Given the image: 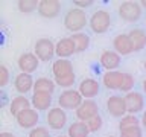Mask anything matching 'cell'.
Returning <instances> with one entry per match:
<instances>
[{
  "mask_svg": "<svg viewBox=\"0 0 146 137\" xmlns=\"http://www.w3.org/2000/svg\"><path fill=\"white\" fill-rule=\"evenodd\" d=\"M34 84L35 79L32 78V75L29 73H18L14 79V88L18 94H27L31 90H34Z\"/></svg>",
  "mask_w": 146,
  "mask_h": 137,
  "instance_id": "17",
  "label": "cell"
},
{
  "mask_svg": "<svg viewBox=\"0 0 146 137\" xmlns=\"http://www.w3.org/2000/svg\"><path fill=\"white\" fill-rule=\"evenodd\" d=\"M67 111L62 110L61 107H52L46 114V122L50 130H55V131H59L62 128H66L67 125Z\"/></svg>",
  "mask_w": 146,
  "mask_h": 137,
  "instance_id": "5",
  "label": "cell"
},
{
  "mask_svg": "<svg viewBox=\"0 0 146 137\" xmlns=\"http://www.w3.org/2000/svg\"><path fill=\"white\" fill-rule=\"evenodd\" d=\"M141 90H143V93L146 94V78L143 79V82H141Z\"/></svg>",
  "mask_w": 146,
  "mask_h": 137,
  "instance_id": "37",
  "label": "cell"
},
{
  "mask_svg": "<svg viewBox=\"0 0 146 137\" xmlns=\"http://www.w3.org/2000/svg\"><path fill=\"white\" fill-rule=\"evenodd\" d=\"M134 87H135V79L131 73H123V81H122V85H120V90L119 91H123V93H131L134 91Z\"/></svg>",
  "mask_w": 146,
  "mask_h": 137,
  "instance_id": "28",
  "label": "cell"
},
{
  "mask_svg": "<svg viewBox=\"0 0 146 137\" xmlns=\"http://www.w3.org/2000/svg\"><path fill=\"white\" fill-rule=\"evenodd\" d=\"M79 93L82 94L84 99H93L99 94L100 91V84L99 81L93 79V78H85L84 81L79 82V87H78Z\"/></svg>",
  "mask_w": 146,
  "mask_h": 137,
  "instance_id": "16",
  "label": "cell"
},
{
  "mask_svg": "<svg viewBox=\"0 0 146 137\" xmlns=\"http://www.w3.org/2000/svg\"><path fill=\"white\" fill-rule=\"evenodd\" d=\"M125 104H126V110L128 114H139L145 110V96L140 93V91H131V93H126L125 96Z\"/></svg>",
  "mask_w": 146,
  "mask_h": 137,
  "instance_id": "9",
  "label": "cell"
},
{
  "mask_svg": "<svg viewBox=\"0 0 146 137\" xmlns=\"http://www.w3.org/2000/svg\"><path fill=\"white\" fill-rule=\"evenodd\" d=\"M145 26H146V20H145Z\"/></svg>",
  "mask_w": 146,
  "mask_h": 137,
  "instance_id": "42",
  "label": "cell"
},
{
  "mask_svg": "<svg viewBox=\"0 0 146 137\" xmlns=\"http://www.w3.org/2000/svg\"><path fill=\"white\" fill-rule=\"evenodd\" d=\"M32 108V102L29 98H26V96L23 94H18L15 96L14 99H11V102H9V111L14 117H17L18 114L21 111H26V110Z\"/></svg>",
  "mask_w": 146,
  "mask_h": 137,
  "instance_id": "20",
  "label": "cell"
},
{
  "mask_svg": "<svg viewBox=\"0 0 146 137\" xmlns=\"http://www.w3.org/2000/svg\"><path fill=\"white\" fill-rule=\"evenodd\" d=\"M140 123H141V119H139L135 114H126L119 120V131L131 126H140Z\"/></svg>",
  "mask_w": 146,
  "mask_h": 137,
  "instance_id": "27",
  "label": "cell"
},
{
  "mask_svg": "<svg viewBox=\"0 0 146 137\" xmlns=\"http://www.w3.org/2000/svg\"><path fill=\"white\" fill-rule=\"evenodd\" d=\"M107 111L110 113V116L116 117V119H120L123 116L128 114V110H126V104H125V98L120 94H113L107 99Z\"/></svg>",
  "mask_w": 146,
  "mask_h": 137,
  "instance_id": "7",
  "label": "cell"
},
{
  "mask_svg": "<svg viewBox=\"0 0 146 137\" xmlns=\"http://www.w3.org/2000/svg\"><path fill=\"white\" fill-rule=\"evenodd\" d=\"M40 111H36L35 108H29L26 111H21L18 116L15 117V122L17 125L23 128V130H34V128L38 126V122H40Z\"/></svg>",
  "mask_w": 146,
  "mask_h": 137,
  "instance_id": "8",
  "label": "cell"
},
{
  "mask_svg": "<svg viewBox=\"0 0 146 137\" xmlns=\"http://www.w3.org/2000/svg\"><path fill=\"white\" fill-rule=\"evenodd\" d=\"M70 38L75 41L76 46V53H82L90 47V35L85 32H78V34H72Z\"/></svg>",
  "mask_w": 146,
  "mask_h": 137,
  "instance_id": "25",
  "label": "cell"
},
{
  "mask_svg": "<svg viewBox=\"0 0 146 137\" xmlns=\"http://www.w3.org/2000/svg\"><path fill=\"white\" fill-rule=\"evenodd\" d=\"M75 114H76L78 120L88 122L91 117L100 114L99 113V105H98V102H96L94 99H85L84 102L81 104V107L75 111Z\"/></svg>",
  "mask_w": 146,
  "mask_h": 137,
  "instance_id": "10",
  "label": "cell"
},
{
  "mask_svg": "<svg viewBox=\"0 0 146 137\" xmlns=\"http://www.w3.org/2000/svg\"><path fill=\"white\" fill-rule=\"evenodd\" d=\"M55 137H68L67 134H59V136H55Z\"/></svg>",
  "mask_w": 146,
  "mask_h": 137,
  "instance_id": "39",
  "label": "cell"
},
{
  "mask_svg": "<svg viewBox=\"0 0 146 137\" xmlns=\"http://www.w3.org/2000/svg\"><path fill=\"white\" fill-rule=\"evenodd\" d=\"M119 17L123 21L128 23H137L143 15V8H141L140 2H134V0H126L119 5Z\"/></svg>",
  "mask_w": 146,
  "mask_h": 137,
  "instance_id": "3",
  "label": "cell"
},
{
  "mask_svg": "<svg viewBox=\"0 0 146 137\" xmlns=\"http://www.w3.org/2000/svg\"><path fill=\"white\" fill-rule=\"evenodd\" d=\"M111 14L105 9H99V11H94L90 15V21H88V27L93 34H105V32L110 31L111 27Z\"/></svg>",
  "mask_w": 146,
  "mask_h": 137,
  "instance_id": "2",
  "label": "cell"
},
{
  "mask_svg": "<svg viewBox=\"0 0 146 137\" xmlns=\"http://www.w3.org/2000/svg\"><path fill=\"white\" fill-rule=\"evenodd\" d=\"M143 67H145V70H146V59H145V63H143Z\"/></svg>",
  "mask_w": 146,
  "mask_h": 137,
  "instance_id": "40",
  "label": "cell"
},
{
  "mask_svg": "<svg viewBox=\"0 0 146 137\" xmlns=\"http://www.w3.org/2000/svg\"><path fill=\"white\" fill-rule=\"evenodd\" d=\"M122 81H123V72L120 70L105 72L102 76V84L108 90H120Z\"/></svg>",
  "mask_w": 146,
  "mask_h": 137,
  "instance_id": "18",
  "label": "cell"
},
{
  "mask_svg": "<svg viewBox=\"0 0 146 137\" xmlns=\"http://www.w3.org/2000/svg\"><path fill=\"white\" fill-rule=\"evenodd\" d=\"M84 98L82 94L79 93V90H75V88H68V90H64L58 98V107H61L62 110L66 111H70V110H76L81 107V104L84 102Z\"/></svg>",
  "mask_w": 146,
  "mask_h": 137,
  "instance_id": "4",
  "label": "cell"
},
{
  "mask_svg": "<svg viewBox=\"0 0 146 137\" xmlns=\"http://www.w3.org/2000/svg\"><path fill=\"white\" fill-rule=\"evenodd\" d=\"M52 73L55 78H64V76H70L75 73L73 70V64L70 59H61L58 58L56 61H53L52 64Z\"/></svg>",
  "mask_w": 146,
  "mask_h": 137,
  "instance_id": "19",
  "label": "cell"
},
{
  "mask_svg": "<svg viewBox=\"0 0 146 137\" xmlns=\"http://www.w3.org/2000/svg\"><path fill=\"white\" fill-rule=\"evenodd\" d=\"M55 53H56V57L61 58V59H68L70 57H73V55L76 53L75 41H73L70 37L61 38L58 43H55Z\"/></svg>",
  "mask_w": 146,
  "mask_h": 137,
  "instance_id": "14",
  "label": "cell"
},
{
  "mask_svg": "<svg viewBox=\"0 0 146 137\" xmlns=\"http://www.w3.org/2000/svg\"><path fill=\"white\" fill-rule=\"evenodd\" d=\"M88 21H90V17H87V12L79 8L68 9L66 12V15H64V26L72 34L82 32L87 27V25H88Z\"/></svg>",
  "mask_w": 146,
  "mask_h": 137,
  "instance_id": "1",
  "label": "cell"
},
{
  "mask_svg": "<svg viewBox=\"0 0 146 137\" xmlns=\"http://www.w3.org/2000/svg\"><path fill=\"white\" fill-rule=\"evenodd\" d=\"M85 123H87V126H88L90 132H98L100 128H102V125H104V119H102L100 114H98V116L91 117L90 120L85 122Z\"/></svg>",
  "mask_w": 146,
  "mask_h": 137,
  "instance_id": "30",
  "label": "cell"
},
{
  "mask_svg": "<svg viewBox=\"0 0 146 137\" xmlns=\"http://www.w3.org/2000/svg\"><path fill=\"white\" fill-rule=\"evenodd\" d=\"M140 5H141V8H143L145 11H146V0H141V2H140Z\"/></svg>",
  "mask_w": 146,
  "mask_h": 137,
  "instance_id": "38",
  "label": "cell"
},
{
  "mask_svg": "<svg viewBox=\"0 0 146 137\" xmlns=\"http://www.w3.org/2000/svg\"><path fill=\"white\" fill-rule=\"evenodd\" d=\"M0 137H17V136L9 132V131H3V132H0Z\"/></svg>",
  "mask_w": 146,
  "mask_h": 137,
  "instance_id": "35",
  "label": "cell"
},
{
  "mask_svg": "<svg viewBox=\"0 0 146 137\" xmlns=\"http://www.w3.org/2000/svg\"><path fill=\"white\" fill-rule=\"evenodd\" d=\"M107 137H116V136H107Z\"/></svg>",
  "mask_w": 146,
  "mask_h": 137,
  "instance_id": "41",
  "label": "cell"
},
{
  "mask_svg": "<svg viewBox=\"0 0 146 137\" xmlns=\"http://www.w3.org/2000/svg\"><path fill=\"white\" fill-rule=\"evenodd\" d=\"M34 53L41 63H49L55 55V43L50 38H40L34 46Z\"/></svg>",
  "mask_w": 146,
  "mask_h": 137,
  "instance_id": "6",
  "label": "cell"
},
{
  "mask_svg": "<svg viewBox=\"0 0 146 137\" xmlns=\"http://www.w3.org/2000/svg\"><path fill=\"white\" fill-rule=\"evenodd\" d=\"M141 126L146 130V111H143V116H141Z\"/></svg>",
  "mask_w": 146,
  "mask_h": 137,
  "instance_id": "36",
  "label": "cell"
},
{
  "mask_svg": "<svg viewBox=\"0 0 146 137\" xmlns=\"http://www.w3.org/2000/svg\"><path fill=\"white\" fill-rule=\"evenodd\" d=\"M11 81V72L6 66H0V87L5 88Z\"/></svg>",
  "mask_w": 146,
  "mask_h": 137,
  "instance_id": "32",
  "label": "cell"
},
{
  "mask_svg": "<svg viewBox=\"0 0 146 137\" xmlns=\"http://www.w3.org/2000/svg\"><path fill=\"white\" fill-rule=\"evenodd\" d=\"M145 111H146V110H145Z\"/></svg>",
  "mask_w": 146,
  "mask_h": 137,
  "instance_id": "43",
  "label": "cell"
},
{
  "mask_svg": "<svg viewBox=\"0 0 146 137\" xmlns=\"http://www.w3.org/2000/svg\"><path fill=\"white\" fill-rule=\"evenodd\" d=\"M91 134L88 126H87L85 122H81V120H76L68 125L67 128V136L68 137H88Z\"/></svg>",
  "mask_w": 146,
  "mask_h": 137,
  "instance_id": "24",
  "label": "cell"
},
{
  "mask_svg": "<svg viewBox=\"0 0 146 137\" xmlns=\"http://www.w3.org/2000/svg\"><path fill=\"white\" fill-rule=\"evenodd\" d=\"M38 6H40L38 0H18L17 2L18 11L23 14H31L34 11H38Z\"/></svg>",
  "mask_w": 146,
  "mask_h": 137,
  "instance_id": "26",
  "label": "cell"
},
{
  "mask_svg": "<svg viewBox=\"0 0 146 137\" xmlns=\"http://www.w3.org/2000/svg\"><path fill=\"white\" fill-rule=\"evenodd\" d=\"M27 137H50V131H49V128L38 125L36 128H34V130L29 131Z\"/></svg>",
  "mask_w": 146,
  "mask_h": 137,
  "instance_id": "33",
  "label": "cell"
},
{
  "mask_svg": "<svg viewBox=\"0 0 146 137\" xmlns=\"http://www.w3.org/2000/svg\"><path fill=\"white\" fill-rule=\"evenodd\" d=\"M40 59L36 58V55L34 52H26V53H21L17 59V66L18 68L21 70V73H29L32 75L36 68L40 66Z\"/></svg>",
  "mask_w": 146,
  "mask_h": 137,
  "instance_id": "11",
  "label": "cell"
},
{
  "mask_svg": "<svg viewBox=\"0 0 146 137\" xmlns=\"http://www.w3.org/2000/svg\"><path fill=\"white\" fill-rule=\"evenodd\" d=\"M62 3L58 0H40L38 14L43 18H56L61 14Z\"/></svg>",
  "mask_w": 146,
  "mask_h": 137,
  "instance_id": "12",
  "label": "cell"
},
{
  "mask_svg": "<svg viewBox=\"0 0 146 137\" xmlns=\"http://www.w3.org/2000/svg\"><path fill=\"white\" fill-rule=\"evenodd\" d=\"M119 137H143V130H141V126L125 128V130H120Z\"/></svg>",
  "mask_w": 146,
  "mask_h": 137,
  "instance_id": "31",
  "label": "cell"
},
{
  "mask_svg": "<svg viewBox=\"0 0 146 137\" xmlns=\"http://www.w3.org/2000/svg\"><path fill=\"white\" fill-rule=\"evenodd\" d=\"M128 37H129L132 46H134L135 52H140L146 47V31L141 29V27H134L128 32Z\"/></svg>",
  "mask_w": 146,
  "mask_h": 137,
  "instance_id": "22",
  "label": "cell"
},
{
  "mask_svg": "<svg viewBox=\"0 0 146 137\" xmlns=\"http://www.w3.org/2000/svg\"><path fill=\"white\" fill-rule=\"evenodd\" d=\"M72 3L75 8H79V9H87V8H91L94 5L93 0H73Z\"/></svg>",
  "mask_w": 146,
  "mask_h": 137,
  "instance_id": "34",
  "label": "cell"
},
{
  "mask_svg": "<svg viewBox=\"0 0 146 137\" xmlns=\"http://www.w3.org/2000/svg\"><path fill=\"white\" fill-rule=\"evenodd\" d=\"M76 82V75L73 73V75L70 76H64V78H55V84H56L58 87H61V88H72L73 85H75Z\"/></svg>",
  "mask_w": 146,
  "mask_h": 137,
  "instance_id": "29",
  "label": "cell"
},
{
  "mask_svg": "<svg viewBox=\"0 0 146 137\" xmlns=\"http://www.w3.org/2000/svg\"><path fill=\"white\" fill-rule=\"evenodd\" d=\"M99 61H100V66H102L107 72H113V70H117V68L120 67L122 57L116 52V50L108 49V50H104L102 52Z\"/></svg>",
  "mask_w": 146,
  "mask_h": 137,
  "instance_id": "13",
  "label": "cell"
},
{
  "mask_svg": "<svg viewBox=\"0 0 146 137\" xmlns=\"http://www.w3.org/2000/svg\"><path fill=\"white\" fill-rule=\"evenodd\" d=\"M55 88H56L55 79H50V78H46V76L35 79L34 93H47V94H53Z\"/></svg>",
  "mask_w": 146,
  "mask_h": 137,
  "instance_id": "23",
  "label": "cell"
},
{
  "mask_svg": "<svg viewBox=\"0 0 146 137\" xmlns=\"http://www.w3.org/2000/svg\"><path fill=\"white\" fill-rule=\"evenodd\" d=\"M113 50H116L120 57H126V55H131L132 52H135L134 46H132L128 34H119V35L114 37V40H113Z\"/></svg>",
  "mask_w": 146,
  "mask_h": 137,
  "instance_id": "15",
  "label": "cell"
},
{
  "mask_svg": "<svg viewBox=\"0 0 146 137\" xmlns=\"http://www.w3.org/2000/svg\"><path fill=\"white\" fill-rule=\"evenodd\" d=\"M32 108L36 111H49L52 108V94L47 93H32Z\"/></svg>",
  "mask_w": 146,
  "mask_h": 137,
  "instance_id": "21",
  "label": "cell"
}]
</instances>
